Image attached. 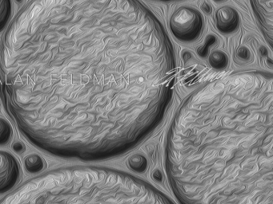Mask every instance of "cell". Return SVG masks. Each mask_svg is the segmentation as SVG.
Listing matches in <instances>:
<instances>
[{
  "instance_id": "14",
  "label": "cell",
  "mask_w": 273,
  "mask_h": 204,
  "mask_svg": "<svg viewBox=\"0 0 273 204\" xmlns=\"http://www.w3.org/2000/svg\"><path fill=\"white\" fill-rule=\"evenodd\" d=\"M216 1H222V0H216Z\"/></svg>"
},
{
  "instance_id": "4",
  "label": "cell",
  "mask_w": 273,
  "mask_h": 204,
  "mask_svg": "<svg viewBox=\"0 0 273 204\" xmlns=\"http://www.w3.org/2000/svg\"><path fill=\"white\" fill-rule=\"evenodd\" d=\"M170 27L178 39L189 42L197 38L203 29L202 16L191 7H184L172 15Z\"/></svg>"
},
{
  "instance_id": "10",
  "label": "cell",
  "mask_w": 273,
  "mask_h": 204,
  "mask_svg": "<svg viewBox=\"0 0 273 204\" xmlns=\"http://www.w3.org/2000/svg\"><path fill=\"white\" fill-rule=\"evenodd\" d=\"M13 130L9 122L0 118V145H4L11 141Z\"/></svg>"
},
{
  "instance_id": "8",
  "label": "cell",
  "mask_w": 273,
  "mask_h": 204,
  "mask_svg": "<svg viewBox=\"0 0 273 204\" xmlns=\"http://www.w3.org/2000/svg\"><path fill=\"white\" fill-rule=\"evenodd\" d=\"M25 167L30 173H37L42 171L45 166L42 159L37 154H31L25 157Z\"/></svg>"
},
{
  "instance_id": "5",
  "label": "cell",
  "mask_w": 273,
  "mask_h": 204,
  "mask_svg": "<svg viewBox=\"0 0 273 204\" xmlns=\"http://www.w3.org/2000/svg\"><path fill=\"white\" fill-rule=\"evenodd\" d=\"M20 171V165L14 156L0 151V194L11 191L18 184Z\"/></svg>"
},
{
  "instance_id": "1",
  "label": "cell",
  "mask_w": 273,
  "mask_h": 204,
  "mask_svg": "<svg viewBox=\"0 0 273 204\" xmlns=\"http://www.w3.org/2000/svg\"><path fill=\"white\" fill-rule=\"evenodd\" d=\"M176 60L139 0H31L0 45V97L22 136L63 158L133 149L162 121Z\"/></svg>"
},
{
  "instance_id": "12",
  "label": "cell",
  "mask_w": 273,
  "mask_h": 204,
  "mask_svg": "<svg viewBox=\"0 0 273 204\" xmlns=\"http://www.w3.org/2000/svg\"><path fill=\"white\" fill-rule=\"evenodd\" d=\"M160 1H173V0H160Z\"/></svg>"
},
{
  "instance_id": "13",
  "label": "cell",
  "mask_w": 273,
  "mask_h": 204,
  "mask_svg": "<svg viewBox=\"0 0 273 204\" xmlns=\"http://www.w3.org/2000/svg\"><path fill=\"white\" fill-rule=\"evenodd\" d=\"M16 1L18 2H22V0H16Z\"/></svg>"
},
{
  "instance_id": "7",
  "label": "cell",
  "mask_w": 273,
  "mask_h": 204,
  "mask_svg": "<svg viewBox=\"0 0 273 204\" xmlns=\"http://www.w3.org/2000/svg\"><path fill=\"white\" fill-rule=\"evenodd\" d=\"M215 21L217 28L223 33H231L237 28L239 24L237 13L232 7L228 6L218 10Z\"/></svg>"
},
{
  "instance_id": "9",
  "label": "cell",
  "mask_w": 273,
  "mask_h": 204,
  "mask_svg": "<svg viewBox=\"0 0 273 204\" xmlns=\"http://www.w3.org/2000/svg\"><path fill=\"white\" fill-rule=\"evenodd\" d=\"M12 13L11 0H0V32L4 30Z\"/></svg>"
},
{
  "instance_id": "3",
  "label": "cell",
  "mask_w": 273,
  "mask_h": 204,
  "mask_svg": "<svg viewBox=\"0 0 273 204\" xmlns=\"http://www.w3.org/2000/svg\"><path fill=\"white\" fill-rule=\"evenodd\" d=\"M0 204H124L116 190L87 166L52 169L31 178Z\"/></svg>"
},
{
  "instance_id": "6",
  "label": "cell",
  "mask_w": 273,
  "mask_h": 204,
  "mask_svg": "<svg viewBox=\"0 0 273 204\" xmlns=\"http://www.w3.org/2000/svg\"><path fill=\"white\" fill-rule=\"evenodd\" d=\"M255 17L270 46L273 44V0H251Z\"/></svg>"
},
{
  "instance_id": "11",
  "label": "cell",
  "mask_w": 273,
  "mask_h": 204,
  "mask_svg": "<svg viewBox=\"0 0 273 204\" xmlns=\"http://www.w3.org/2000/svg\"><path fill=\"white\" fill-rule=\"evenodd\" d=\"M13 147L14 151L16 152H18V153H22L25 151V146L21 142H16L12 145Z\"/></svg>"
},
{
  "instance_id": "2",
  "label": "cell",
  "mask_w": 273,
  "mask_h": 204,
  "mask_svg": "<svg viewBox=\"0 0 273 204\" xmlns=\"http://www.w3.org/2000/svg\"><path fill=\"white\" fill-rule=\"evenodd\" d=\"M165 163L180 204H273L272 74L233 73L195 89L171 121Z\"/></svg>"
}]
</instances>
